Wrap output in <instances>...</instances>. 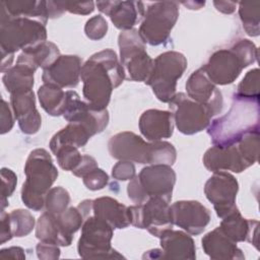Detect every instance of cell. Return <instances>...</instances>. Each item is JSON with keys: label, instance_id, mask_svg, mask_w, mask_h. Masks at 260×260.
Returning <instances> with one entry per match:
<instances>
[{"label": "cell", "instance_id": "1", "mask_svg": "<svg viewBox=\"0 0 260 260\" xmlns=\"http://www.w3.org/2000/svg\"><path fill=\"white\" fill-rule=\"evenodd\" d=\"M80 78L83 82V96L95 110H106L112 91L125 79V70L117 54L106 49L93 54L82 65Z\"/></svg>", "mask_w": 260, "mask_h": 260}, {"label": "cell", "instance_id": "53", "mask_svg": "<svg viewBox=\"0 0 260 260\" xmlns=\"http://www.w3.org/2000/svg\"><path fill=\"white\" fill-rule=\"evenodd\" d=\"M2 54V61H1V71L6 72L9 68H11V64L13 61L14 54H9L6 52L1 51Z\"/></svg>", "mask_w": 260, "mask_h": 260}, {"label": "cell", "instance_id": "46", "mask_svg": "<svg viewBox=\"0 0 260 260\" xmlns=\"http://www.w3.org/2000/svg\"><path fill=\"white\" fill-rule=\"evenodd\" d=\"M65 9L74 14H89L94 10V3L89 2H68L65 1Z\"/></svg>", "mask_w": 260, "mask_h": 260}, {"label": "cell", "instance_id": "6", "mask_svg": "<svg viewBox=\"0 0 260 260\" xmlns=\"http://www.w3.org/2000/svg\"><path fill=\"white\" fill-rule=\"evenodd\" d=\"M47 42V29L40 21L10 17L2 9L0 10V46L1 51L14 54L18 50L22 52L38 48Z\"/></svg>", "mask_w": 260, "mask_h": 260}, {"label": "cell", "instance_id": "38", "mask_svg": "<svg viewBox=\"0 0 260 260\" xmlns=\"http://www.w3.org/2000/svg\"><path fill=\"white\" fill-rule=\"evenodd\" d=\"M57 216L62 229L72 237L82 226L85 219L77 207H69Z\"/></svg>", "mask_w": 260, "mask_h": 260}, {"label": "cell", "instance_id": "15", "mask_svg": "<svg viewBox=\"0 0 260 260\" xmlns=\"http://www.w3.org/2000/svg\"><path fill=\"white\" fill-rule=\"evenodd\" d=\"M174 224L190 235L201 234L210 221V212L195 200H181L171 205Z\"/></svg>", "mask_w": 260, "mask_h": 260}, {"label": "cell", "instance_id": "11", "mask_svg": "<svg viewBox=\"0 0 260 260\" xmlns=\"http://www.w3.org/2000/svg\"><path fill=\"white\" fill-rule=\"evenodd\" d=\"M169 203L161 197H151L142 204L129 206L130 224L138 229H145L152 236L159 238L174 225Z\"/></svg>", "mask_w": 260, "mask_h": 260}, {"label": "cell", "instance_id": "13", "mask_svg": "<svg viewBox=\"0 0 260 260\" xmlns=\"http://www.w3.org/2000/svg\"><path fill=\"white\" fill-rule=\"evenodd\" d=\"M238 190L237 179L226 172L214 173L204 186L205 196L213 204L214 210L220 218L238 209L236 205Z\"/></svg>", "mask_w": 260, "mask_h": 260}, {"label": "cell", "instance_id": "3", "mask_svg": "<svg viewBox=\"0 0 260 260\" xmlns=\"http://www.w3.org/2000/svg\"><path fill=\"white\" fill-rule=\"evenodd\" d=\"M108 149L116 159L138 164L172 166L177 157L176 148L170 142L161 140L146 142L130 131L112 136L108 142Z\"/></svg>", "mask_w": 260, "mask_h": 260}, {"label": "cell", "instance_id": "37", "mask_svg": "<svg viewBox=\"0 0 260 260\" xmlns=\"http://www.w3.org/2000/svg\"><path fill=\"white\" fill-rule=\"evenodd\" d=\"M237 146L247 164L253 166L258 160L259 132L247 133L237 142Z\"/></svg>", "mask_w": 260, "mask_h": 260}, {"label": "cell", "instance_id": "48", "mask_svg": "<svg viewBox=\"0 0 260 260\" xmlns=\"http://www.w3.org/2000/svg\"><path fill=\"white\" fill-rule=\"evenodd\" d=\"M13 117L12 113L9 109L8 104L2 99V106H1V126L0 132L1 134H5L9 132L13 127Z\"/></svg>", "mask_w": 260, "mask_h": 260}, {"label": "cell", "instance_id": "29", "mask_svg": "<svg viewBox=\"0 0 260 260\" xmlns=\"http://www.w3.org/2000/svg\"><path fill=\"white\" fill-rule=\"evenodd\" d=\"M91 136L92 135L84 126L77 123H69L52 137L49 146L52 152L62 146H73L78 148L84 146Z\"/></svg>", "mask_w": 260, "mask_h": 260}, {"label": "cell", "instance_id": "27", "mask_svg": "<svg viewBox=\"0 0 260 260\" xmlns=\"http://www.w3.org/2000/svg\"><path fill=\"white\" fill-rule=\"evenodd\" d=\"M36 237L41 242L64 247L69 246L73 238L62 229L58 216L48 211L44 212L37 221Z\"/></svg>", "mask_w": 260, "mask_h": 260}, {"label": "cell", "instance_id": "10", "mask_svg": "<svg viewBox=\"0 0 260 260\" xmlns=\"http://www.w3.org/2000/svg\"><path fill=\"white\" fill-rule=\"evenodd\" d=\"M179 17V4L174 1H162L150 4L143 15L138 29L144 43L151 46L165 44L170 38Z\"/></svg>", "mask_w": 260, "mask_h": 260}, {"label": "cell", "instance_id": "22", "mask_svg": "<svg viewBox=\"0 0 260 260\" xmlns=\"http://www.w3.org/2000/svg\"><path fill=\"white\" fill-rule=\"evenodd\" d=\"M219 229L236 243L247 241L258 249V221L244 218L239 209L222 217Z\"/></svg>", "mask_w": 260, "mask_h": 260}, {"label": "cell", "instance_id": "44", "mask_svg": "<svg viewBox=\"0 0 260 260\" xmlns=\"http://www.w3.org/2000/svg\"><path fill=\"white\" fill-rule=\"evenodd\" d=\"M112 176L116 180L130 181L135 177V167L131 161L120 160L113 167Z\"/></svg>", "mask_w": 260, "mask_h": 260}, {"label": "cell", "instance_id": "49", "mask_svg": "<svg viewBox=\"0 0 260 260\" xmlns=\"http://www.w3.org/2000/svg\"><path fill=\"white\" fill-rule=\"evenodd\" d=\"M13 237L11 233V229L9 225V219H8V213H6L4 210H1V217H0V243L3 244L9 240H11Z\"/></svg>", "mask_w": 260, "mask_h": 260}, {"label": "cell", "instance_id": "33", "mask_svg": "<svg viewBox=\"0 0 260 260\" xmlns=\"http://www.w3.org/2000/svg\"><path fill=\"white\" fill-rule=\"evenodd\" d=\"M118 45L120 49V62L123 64L132 55L145 50V43L139 35L138 29L124 30L119 35Z\"/></svg>", "mask_w": 260, "mask_h": 260}, {"label": "cell", "instance_id": "20", "mask_svg": "<svg viewBox=\"0 0 260 260\" xmlns=\"http://www.w3.org/2000/svg\"><path fill=\"white\" fill-rule=\"evenodd\" d=\"M10 103L21 132L28 135L37 133L42 125V117L36 108L34 91L11 93Z\"/></svg>", "mask_w": 260, "mask_h": 260}, {"label": "cell", "instance_id": "12", "mask_svg": "<svg viewBox=\"0 0 260 260\" xmlns=\"http://www.w3.org/2000/svg\"><path fill=\"white\" fill-rule=\"evenodd\" d=\"M169 107L176 127L185 135H193L207 128L214 116L208 107L191 100L183 92L176 93Z\"/></svg>", "mask_w": 260, "mask_h": 260}, {"label": "cell", "instance_id": "45", "mask_svg": "<svg viewBox=\"0 0 260 260\" xmlns=\"http://www.w3.org/2000/svg\"><path fill=\"white\" fill-rule=\"evenodd\" d=\"M37 255L40 259L44 260H54L58 259L60 256V249L58 245L46 243V242H40L37 245Z\"/></svg>", "mask_w": 260, "mask_h": 260}, {"label": "cell", "instance_id": "14", "mask_svg": "<svg viewBox=\"0 0 260 260\" xmlns=\"http://www.w3.org/2000/svg\"><path fill=\"white\" fill-rule=\"evenodd\" d=\"M67 100L63 117L69 123H77L84 126L93 136L101 133L109 123V113L106 110H95L88 103L80 100L74 90L66 91Z\"/></svg>", "mask_w": 260, "mask_h": 260}, {"label": "cell", "instance_id": "28", "mask_svg": "<svg viewBox=\"0 0 260 260\" xmlns=\"http://www.w3.org/2000/svg\"><path fill=\"white\" fill-rule=\"evenodd\" d=\"M60 51L58 47L52 42H45L38 48L22 52L16 61V64L22 65L36 71L39 67L46 69L52 65L59 57Z\"/></svg>", "mask_w": 260, "mask_h": 260}, {"label": "cell", "instance_id": "23", "mask_svg": "<svg viewBox=\"0 0 260 260\" xmlns=\"http://www.w3.org/2000/svg\"><path fill=\"white\" fill-rule=\"evenodd\" d=\"M202 248L211 259H244L242 250L230 239L219 226L207 233L202 238Z\"/></svg>", "mask_w": 260, "mask_h": 260}, {"label": "cell", "instance_id": "43", "mask_svg": "<svg viewBox=\"0 0 260 260\" xmlns=\"http://www.w3.org/2000/svg\"><path fill=\"white\" fill-rule=\"evenodd\" d=\"M83 184L91 191H96L105 188L109 182L108 174L100 168H95L82 177Z\"/></svg>", "mask_w": 260, "mask_h": 260}, {"label": "cell", "instance_id": "36", "mask_svg": "<svg viewBox=\"0 0 260 260\" xmlns=\"http://www.w3.org/2000/svg\"><path fill=\"white\" fill-rule=\"evenodd\" d=\"M70 202V195L66 189L63 187H54L49 190L45 199L46 211L59 215L64 210Z\"/></svg>", "mask_w": 260, "mask_h": 260}, {"label": "cell", "instance_id": "24", "mask_svg": "<svg viewBox=\"0 0 260 260\" xmlns=\"http://www.w3.org/2000/svg\"><path fill=\"white\" fill-rule=\"evenodd\" d=\"M162 258L190 259L196 258V248L193 239L182 231L169 230L160 237Z\"/></svg>", "mask_w": 260, "mask_h": 260}, {"label": "cell", "instance_id": "25", "mask_svg": "<svg viewBox=\"0 0 260 260\" xmlns=\"http://www.w3.org/2000/svg\"><path fill=\"white\" fill-rule=\"evenodd\" d=\"M92 212L113 229H125L130 224L128 207L109 196L92 200Z\"/></svg>", "mask_w": 260, "mask_h": 260}, {"label": "cell", "instance_id": "39", "mask_svg": "<svg viewBox=\"0 0 260 260\" xmlns=\"http://www.w3.org/2000/svg\"><path fill=\"white\" fill-rule=\"evenodd\" d=\"M56 157L58 165L65 171H74L82 159V155L77 147L73 146H62L53 152Z\"/></svg>", "mask_w": 260, "mask_h": 260}, {"label": "cell", "instance_id": "26", "mask_svg": "<svg viewBox=\"0 0 260 260\" xmlns=\"http://www.w3.org/2000/svg\"><path fill=\"white\" fill-rule=\"evenodd\" d=\"M1 9L10 17L29 18L45 25L48 20L47 1L6 0L1 1Z\"/></svg>", "mask_w": 260, "mask_h": 260}, {"label": "cell", "instance_id": "47", "mask_svg": "<svg viewBox=\"0 0 260 260\" xmlns=\"http://www.w3.org/2000/svg\"><path fill=\"white\" fill-rule=\"evenodd\" d=\"M95 168H98L96 160L88 154H83L81 161L79 162L77 168L74 171H72V174L76 177L82 178L84 175H86L88 172L92 171Z\"/></svg>", "mask_w": 260, "mask_h": 260}, {"label": "cell", "instance_id": "42", "mask_svg": "<svg viewBox=\"0 0 260 260\" xmlns=\"http://www.w3.org/2000/svg\"><path fill=\"white\" fill-rule=\"evenodd\" d=\"M1 178H2V197H1V210H4L5 206L8 205L7 198L12 195L16 183L17 177L15 173L9 169L3 168L1 170Z\"/></svg>", "mask_w": 260, "mask_h": 260}, {"label": "cell", "instance_id": "7", "mask_svg": "<svg viewBox=\"0 0 260 260\" xmlns=\"http://www.w3.org/2000/svg\"><path fill=\"white\" fill-rule=\"evenodd\" d=\"M176 174L169 165H150L143 168L127 186L128 197L136 204H142L151 197L171 201Z\"/></svg>", "mask_w": 260, "mask_h": 260}, {"label": "cell", "instance_id": "19", "mask_svg": "<svg viewBox=\"0 0 260 260\" xmlns=\"http://www.w3.org/2000/svg\"><path fill=\"white\" fill-rule=\"evenodd\" d=\"M203 164L212 173L225 171L241 173L250 167L242 156L237 143L229 146L214 145L210 147L203 155Z\"/></svg>", "mask_w": 260, "mask_h": 260}, {"label": "cell", "instance_id": "5", "mask_svg": "<svg viewBox=\"0 0 260 260\" xmlns=\"http://www.w3.org/2000/svg\"><path fill=\"white\" fill-rule=\"evenodd\" d=\"M257 57L258 50L254 43L243 39L230 49L214 52L203 69L214 84L226 85L234 82L244 68L256 62Z\"/></svg>", "mask_w": 260, "mask_h": 260}, {"label": "cell", "instance_id": "2", "mask_svg": "<svg viewBox=\"0 0 260 260\" xmlns=\"http://www.w3.org/2000/svg\"><path fill=\"white\" fill-rule=\"evenodd\" d=\"M259 99L235 94L230 111L209 124L207 133L214 145L229 146L237 143L244 135L259 132Z\"/></svg>", "mask_w": 260, "mask_h": 260}, {"label": "cell", "instance_id": "18", "mask_svg": "<svg viewBox=\"0 0 260 260\" xmlns=\"http://www.w3.org/2000/svg\"><path fill=\"white\" fill-rule=\"evenodd\" d=\"M95 4L98 9L110 16L114 25L123 31L132 29L145 12L144 4L137 1H98Z\"/></svg>", "mask_w": 260, "mask_h": 260}, {"label": "cell", "instance_id": "50", "mask_svg": "<svg viewBox=\"0 0 260 260\" xmlns=\"http://www.w3.org/2000/svg\"><path fill=\"white\" fill-rule=\"evenodd\" d=\"M65 11V1H47L48 18L60 17Z\"/></svg>", "mask_w": 260, "mask_h": 260}, {"label": "cell", "instance_id": "30", "mask_svg": "<svg viewBox=\"0 0 260 260\" xmlns=\"http://www.w3.org/2000/svg\"><path fill=\"white\" fill-rule=\"evenodd\" d=\"M38 96L42 108L51 116L63 115L66 107V91L61 87L51 84L44 83L38 89Z\"/></svg>", "mask_w": 260, "mask_h": 260}, {"label": "cell", "instance_id": "21", "mask_svg": "<svg viewBox=\"0 0 260 260\" xmlns=\"http://www.w3.org/2000/svg\"><path fill=\"white\" fill-rule=\"evenodd\" d=\"M139 130L148 141H160L169 138L174 131V117L172 112L150 109L140 116Z\"/></svg>", "mask_w": 260, "mask_h": 260}, {"label": "cell", "instance_id": "16", "mask_svg": "<svg viewBox=\"0 0 260 260\" xmlns=\"http://www.w3.org/2000/svg\"><path fill=\"white\" fill-rule=\"evenodd\" d=\"M187 95L210 109L213 115L220 113L222 109V94L220 90L206 75L203 67L194 71L186 83Z\"/></svg>", "mask_w": 260, "mask_h": 260}, {"label": "cell", "instance_id": "41", "mask_svg": "<svg viewBox=\"0 0 260 260\" xmlns=\"http://www.w3.org/2000/svg\"><path fill=\"white\" fill-rule=\"evenodd\" d=\"M108 31V23L102 15H95L86 21L84 32L86 37L92 41L103 39Z\"/></svg>", "mask_w": 260, "mask_h": 260}, {"label": "cell", "instance_id": "52", "mask_svg": "<svg viewBox=\"0 0 260 260\" xmlns=\"http://www.w3.org/2000/svg\"><path fill=\"white\" fill-rule=\"evenodd\" d=\"M213 5L215 8L225 14H231L236 10V2H231V1H214Z\"/></svg>", "mask_w": 260, "mask_h": 260}, {"label": "cell", "instance_id": "8", "mask_svg": "<svg viewBox=\"0 0 260 260\" xmlns=\"http://www.w3.org/2000/svg\"><path fill=\"white\" fill-rule=\"evenodd\" d=\"M187 68L186 57L176 51H168L153 60V68L145 81L155 96L162 103H170L176 94L177 80Z\"/></svg>", "mask_w": 260, "mask_h": 260}, {"label": "cell", "instance_id": "51", "mask_svg": "<svg viewBox=\"0 0 260 260\" xmlns=\"http://www.w3.org/2000/svg\"><path fill=\"white\" fill-rule=\"evenodd\" d=\"M0 258L1 259H7V258H12V259H24V251L20 247H9L6 249H2L0 251Z\"/></svg>", "mask_w": 260, "mask_h": 260}, {"label": "cell", "instance_id": "34", "mask_svg": "<svg viewBox=\"0 0 260 260\" xmlns=\"http://www.w3.org/2000/svg\"><path fill=\"white\" fill-rule=\"evenodd\" d=\"M239 14L246 32L251 37L259 36L260 2H241Z\"/></svg>", "mask_w": 260, "mask_h": 260}, {"label": "cell", "instance_id": "31", "mask_svg": "<svg viewBox=\"0 0 260 260\" xmlns=\"http://www.w3.org/2000/svg\"><path fill=\"white\" fill-rule=\"evenodd\" d=\"M34 73L35 71L31 69L16 64L4 72L2 77L3 84L10 94L31 90L34 86Z\"/></svg>", "mask_w": 260, "mask_h": 260}, {"label": "cell", "instance_id": "9", "mask_svg": "<svg viewBox=\"0 0 260 260\" xmlns=\"http://www.w3.org/2000/svg\"><path fill=\"white\" fill-rule=\"evenodd\" d=\"M113 228L104 219L94 215L86 217L81 226L77 251L81 258H123L111 246Z\"/></svg>", "mask_w": 260, "mask_h": 260}, {"label": "cell", "instance_id": "17", "mask_svg": "<svg viewBox=\"0 0 260 260\" xmlns=\"http://www.w3.org/2000/svg\"><path fill=\"white\" fill-rule=\"evenodd\" d=\"M81 59L76 55H61L52 65L44 69V83L55 84L61 88L75 87L80 79Z\"/></svg>", "mask_w": 260, "mask_h": 260}, {"label": "cell", "instance_id": "40", "mask_svg": "<svg viewBox=\"0 0 260 260\" xmlns=\"http://www.w3.org/2000/svg\"><path fill=\"white\" fill-rule=\"evenodd\" d=\"M237 95L249 98V99H259V69L254 68L247 72L245 77L238 85Z\"/></svg>", "mask_w": 260, "mask_h": 260}, {"label": "cell", "instance_id": "4", "mask_svg": "<svg viewBox=\"0 0 260 260\" xmlns=\"http://www.w3.org/2000/svg\"><path fill=\"white\" fill-rule=\"evenodd\" d=\"M24 174L21 200L29 209L40 211L45 207L46 195L58 177L57 168L46 149L37 148L26 159Z\"/></svg>", "mask_w": 260, "mask_h": 260}, {"label": "cell", "instance_id": "32", "mask_svg": "<svg viewBox=\"0 0 260 260\" xmlns=\"http://www.w3.org/2000/svg\"><path fill=\"white\" fill-rule=\"evenodd\" d=\"M122 66L126 67L131 80L145 82L152 71L153 59L149 57L145 50H142L129 57Z\"/></svg>", "mask_w": 260, "mask_h": 260}, {"label": "cell", "instance_id": "35", "mask_svg": "<svg viewBox=\"0 0 260 260\" xmlns=\"http://www.w3.org/2000/svg\"><path fill=\"white\" fill-rule=\"evenodd\" d=\"M9 225L13 237H25L35 228V218L25 209H16L8 213Z\"/></svg>", "mask_w": 260, "mask_h": 260}]
</instances>
